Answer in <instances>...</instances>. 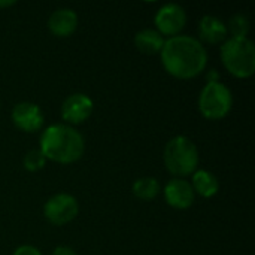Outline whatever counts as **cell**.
Wrapping results in <instances>:
<instances>
[{
	"instance_id": "cell-1",
	"label": "cell",
	"mask_w": 255,
	"mask_h": 255,
	"mask_svg": "<svg viewBox=\"0 0 255 255\" xmlns=\"http://www.w3.org/2000/svg\"><path fill=\"white\" fill-rule=\"evenodd\" d=\"M164 70L176 79H193L205 72L208 51L203 43L188 34L169 37L160 52Z\"/></svg>"
},
{
	"instance_id": "cell-2",
	"label": "cell",
	"mask_w": 255,
	"mask_h": 255,
	"mask_svg": "<svg viewBox=\"0 0 255 255\" xmlns=\"http://www.w3.org/2000/svg\"><path fill=\"white\" fill-rule=\"evenodd\" d=\"M39 151L43 154L46 161L73 164L82 158L85 152V140L75 127L57 123L43 130Z\"/></svg>"
},
{
	"instance_id": "cell-3",
	"label": "cell",
	"mask_w": 255,
	"mask_h": 255,
	"mask_svg": "<svg viewBox=\"0 0 255 255\" xmlns=\"http://www.w3.org/2000/svg\"><path fill=\"white\" fill-rule=\"evenodd\" d=\"M224 69L238 79L251 78L255 72V45L250 37H227L220 48Z\"/></svg>"
},
{
	"instance_id": "cell-4",
	"label": "cell",
	"mask_w": 255,
	"mask_h": 255,
	"mask_svg": "<svg viewBox=\"0 0 255 255\" xmlns=\"http://www.w3.org/2000/svg\"><path fill=\"white\" fill-rule=\"evenodd\" d=\"M199 149L187 136H175L166 143L163 160L167 172L175 178L191 176L199 166Z\"/></svg>"
},
{
	"instance_id": "cell-5",
	"label": "cell",
	"mask_w": 255,
	"mask_h": 255,
	"mask_svg": "<svg viewBox=\"0 0 255 255\" xmlns=\"http://www.w3.org/2000/svg\"><path fill=\"white\" fill-rule=\"evenodd\" d=\"M197 106L206 120H223L233 108V93L220 81L208 82L199 94Z\"/></svg>"
},
{
	"instance_id": "cell-6",
	"label": "cell",
	"mask_w": 255,
	"mask_h": 255,
	"mask_svg": "<svg viewBox=\"0 0 255 255\" xmlns=\"http://www.w3.org/2000/svg\"><path fill=\"white\" fill-rule=\"evenodd\" d=\"M79 214V203L75 196L69 193H57L51 196L43 205V215L52 226H66L72 223Z\"/></svg>"
},
{
	"instance_id": "cell-7",
	"label": "cell",
	"mask_w": 255,
	"mask_h": 255,
	"mask_svg": "<svg viewBox=\"0 0 255 255\" xmlns=\"http://www.w3.org/2000/svg\"><path fill=\"white\" fill-rule=\"evenodd\" d=\"M187 19H188L187 12L181 4L167 3L157 10L154 16V24H155V30L164 39H169L181 34L184 27L187 25Z\"/></svg>"
},
{
	"instance_id": "cell-8",
	"label": "cell",
	"mask_w": 255,
	"mask_h": 255,
	"mask_svg": "<svg viewBox=\"0 0 255 255\" xmlns=\"http://www.w3.org/2000/svg\"><path fill=\"white\" fill-rule=\"evenodd\" d=\"M94 109V103L90 96L84 93H73L67 96L61 105V118L64 120V124L69 126H78L85 123Z\"/></svg>"
},
{
	"instance_id": "cell-9",
	"label": "cell",
	"mask_w": 255,
	"mask_h": 255,
	"mask_svg": "<svg viewBox=\"0 0 255 255\" xmlns=\"http://www.w3.org/2000/svg\"><path fill=\"white\" fill-rule=\"evenodd\" d=\"M12 123L24 133H36L43 127L45 115L39 105L33 102H19L10 112Z\"/></svg>"
},
{
	"instance_id": "cell-10",
	"label": "cell",
	"mask_w": 255,
	"mask_h": 255,
	"mask_svg": "<svg viewBox=\"0 0 255 255\" xmlns=\"http://www.w3.org/2000/svg\"><path fill=\"white\" fill-rule=\"evenodd\" d=\"M164 200L166 203L178 211H185L193 206L196 200V193L190 184V181L182 178H173L170 179L164 190Z\"/></svg>"
},
{
	"instance_id": "cell-11",
	"label": "cell",
	"mask_w": 255,
	"mask_h": 255,
	"mask_svg": "<svg viewBox=\"0 0 255 255\" xmlns=\"http://www.w3.org/2000/svg\"><path fill=\"white\" fill-rule=\"evenodd\" d=\"M78 13L70 7H60L54 10L48 18V30L55 37H69L78 28Z\"/></svg>"
},
{
	"instance_id": "cell-12",
	"label": "cell",
	"mask_w": 255,
	"mask_h": 255,
	"mask_svg": "<svg viewBox=\"0 0 255 255\" xmlns=\"http://www.w3.org/2000/svg\"><path fill=\"white\" fill-rule=\"evenodd\" d=\"M197 33H199L197 40L203 45L205 43L218 45V43H223L229 37L226 22L223 19H220L218 16H214V15H205L199 21Z\"/></svg>"
},
{
	"instance_id": "cell-13",
	"label": "cell",
	"mask_w": 255,
	"mask_h": 255,
	"mask_svg": "<svg viewBox=\"0 0 255 255\" xmlns=\"http://www.w3.org/2000/svg\"><path fill=\"white\" fill-rule=\"evenodd\" d=\"M191 187L194 190L196 194L205 197V199H211L214 196L218 194L220 191V181L218 178L205 169H197L193 175H191Z\"/></svg>"
},
{
	"instance_id": "cell-14",
	"label": "cell",
	"mask_w": 255,
	"mask_h": 255,
	"mask_svg": "<svg viewBox=\"0 0 255 255\" xmlns=\"http://www.w3.org/2000/svg\"><path fill=\"white\" fill-rule=\"evenodd\" d=\"M166 39L155 30V28H143L136 33L134 36V45L137 51L146 55H155L160 54L164 46Z\"/></svg>"
},
{
	"instance_id": "cell-15",
	"label": "cell",
	"mask_w": 255,
	"mask_h": 255,
	"mask_svg": "<svg viewBox=\"0 0 255 255\" xmlns=\"http://www.w3.org/2000/svg\"><path fill=\"white\" fill-rule=\"evenodd\" d=\"M131 191H133V194L137 199L145 200V202H151V200H154L160 194L161 185H160V182L155 178H152V176H143V178H139L133 184Z\"/></svg>"
},
{
	"instance_id": "cell-16",
	"label": "cell",
	"mask_w": 255,
	"mask_h": 255,
	"mask_svg": "<svg viewBox=\"0 0 255 255\" xmlns=\"http://www.w3.org/2000/svg\"><path fill=\"white\" fill-rule=\"evenodd\" d=\"M226 27H227V33L230 34V37L242 39V37H248L251 25H250L248 16L245 13L239 12L229 18V22L226 24Z\"/></svg>"
},
{
	"instance_id": "cell-17",
	"label": "cell",
	"mask_w": 255,
	"mask_h": 255,
	"mask_svg": "<svg viewBox=\"0 0 255 255\" xmlns=\"http://www.w3.org/2000/svg\"><path fill=\"white\" fill-rule=\"evenodd\" d=\"M22 164L27 172H39L46 166V158L39 149H31L24 155Z\"/></svg>"
},
{
	"instance_id": "cell-18",
	"label": "cell",
	"mask_w": 255,
	"mask_h": 255,
	"mask_svg": "<svg viewBox=\"0 0 255 255\" xmlns=\"http://www.w3.org/2000/svg\"><path fill=\"white\" fill-rule=\"evenodd\" d=\"M12 255H42V253L34 245H21L13 251Z\"/></svg>"
},
{
	"instance_id": "cell-19",
	"label": "cell",
	"mask_w": 255,
	"mask_h": 255,
	"mask_svg": "<svg viewBox=\"0 0 255 255\" xmlns=\"http://www.w3.org/2000/svg\"><path fill=\"white\" fill-rule=\"evenodd\" d=\"M52 255H78V254H76V251H75L72 247H69V245H58V247H55V248H54Z\"/></svg>"
},
{
	"instance_id": "cell-20",
	"label": "cell",
	"mask_w": 255,
	"mask_h": 255,
	"mask_svg": "<svg viewBox=\"0 0 255 255\" xmlns=\"http://www.w3.org/2000/svg\"><path fill=\"white\" fill-rule=\"evenodd\" d=\"M16 1H13V0H0V9H6V7H10V6H13Z\"/></svg>"
}]
</instances>
